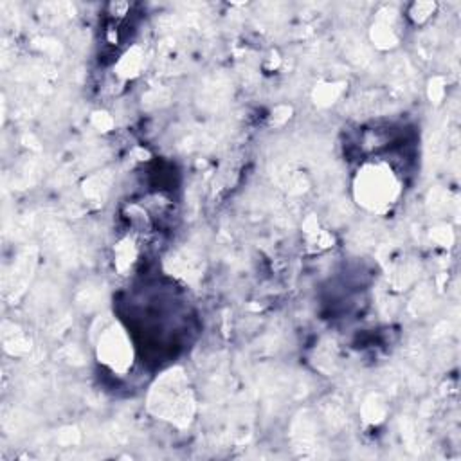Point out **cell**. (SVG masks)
<instances>
[{
	"instance_id": "cell-1",
	"label": "cell",
	"mask_w": 461,
	"mask_h": 461,
	"mask_svg": "<svg viewBox=\"0 0 461 461\" xmlns=\"http://www.w3.org/2000/svg\"><path fill=\"white\" fill-rule=\"evenodd\" d=\"M398 193V182L384 164L364 166L357 175L355 196L358 203L369 211L387 209L396 200Z\"/></svg>"
},
{
	"instance_id": "cell-2",
	"label": "cell",
	"mask_w": 461,
	"mask_h": 461,
	"mask_svg": "<svg viewBox=\"0 0 461 461\" xmlns=\"http://www.w3.org/2000/svg\"><path fill=\"white\" fill-rule=\"evenodd\" d=\"M97 355L101 362L110 366L113 371L128 369L131 362V346L128 337L117 326H110L103 331L97 344Z\"/></svg>"
},
{
	"instance_id": "cell-3",
	"label": "cell",
	"mask_w": 461,
	"mask_h": 461,
	"mask_svg": "<svg viewBox=\"0 0 461 461\" xmlns=\"http://www.w3.org/2000/svg\"><path fill=\"white\" fill-rule=\"evenodd\" d=\"M182 378L173 376V382L169 378L164 380L166 385L157 387V402H160V411L167 412V416L175 418H187L191 416V402L187 396V387L178 385Z\"/></svg>"
}]
</instances>
